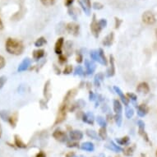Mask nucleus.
<instances>
[{
	"label": "nucleus",
	"mask_w": 157,
	"mask_h": 157,
	"mask_svg": "<svg viewBox=\"0 0 157 157\" xmlns=\"http://www.w3.org/2000/svg\"><path fill=\"white\" fill-rule=\"evenodd\" d=\"M5 48L8 54L13 55H20L24 51V45L22 42L13 38H8L7 40Z\"/></svg>",
	"instance_id": "nucleus-1"
},
{
	"label": "nucleus",
	"mask_w": 157,
	"mask_h": 157,
	"mask_svg": "<svg viewBox=\"0 0 157 157\" xmlns=\"http://www.w3.org/2000/svg\"><path fill=\"white\" fill-rule=\"evenodd\" d=\"M68 106H69L68 104L66 103V102H63L60 105L59 111H58L56 119H55V122H54V126L57 125V124H61V123L64 121L65 119H66V116H67V110H68Z\"/></svg>",
	"instance_id": "nucleus-2"
},
{
	"label": "nucleus",
	"mask_w": 157,
	"mask_h": 157,
	"mask_svg": "<svg viewBox=\"0 0 157 157\" xmlns=\"http://www.w3.org/2000/svg\"><path fill=\"white\" fill-rule=\"evenodd\" d=\"M101 27L99 25V22L96 20V17L95 15H93L92 21L90 23V31H91V33L95 38H98L99 37V35H100V32L101 31Z\"/></svg>",
	"instance_id": "nucleus-3"
},
{
	"label": "nucleus",
	"mask_w": 157,
	"mask_h": 157,
	"mask_svg": "<svg viewBox=\"0 0 157 157\" xmlns=\"http://www.w3.org/2000/svg\"><path fill=\"white\" fill-rule=\"evenodd\" d=\"M142 21L144 22L145 24H147V25H153V24L155 23V21H156V19H155V17L151 12H150V11H147V12H145L143 14H142Z\"/></svg>",
	"instance_id": "nucleus-4"
},
{
	"label": "nucleus",
	"mask_w": 157,
	"mask_h": 157,
	"mask_svg": "<svg viewBox=\"0 0 157 157\" xmlns=\"http://www.w3.org/2000/svg\"><path fill=\"white\" fill-rule=\"evenodd\" d=\"M66 30L67 32L70 34H72V36H77L79 34V31H80V26L79 25L75 22H70L66 26Z\"/></svg>",
	"instance_id": "nucleus-5"
},
{
	"label": "nucleus",
	"mask_w": 157,
	"mask_h": 157,
	"mask_svg": "<svg viewBox=\"0 0 157 157\" xmlns=\"http://www.w3.org/2000/svg\"><path fill=\"white\" fill-rule=\"evenodd\" d=\"M53 136L54 138L57 141H59V142H67V134L65 133L64 132L60 130V129H57L53 132Z\"/></svg>",
	"instance_id": "nucleus-6"
},
{
	"label": "nucleus",
	"mask_w": 157,
	"mask_h": 157,
	"mask_svg": "<svg viewBox=\"0 0 157 157\" xmlns=\"http://www.w3.org/2000/svg\"><path fill=\"white\" fill-rule=\"evenodd\" d=\"M85 67H86V72L88 75H91L93 72H95V68H96V66H95V63L93 62L92 60L86 59Z\"/></svg>",
	"instance_id": "nucleus-7"
},
{
	"label": "nucleus",
	"mask_w": 157,
	"mask_h": 157,
	"mask_svg": "<svg viewBox=\"0 0 157 157\" xmlns=\"http://www.w3.org/2000/svg\"><path fill=\"white\" fill-rule=\"evenodd\" d=\"M31 64V59H29V58H26V59H24L22 60V62L19 64L17 67V72H24V71H26L30 67Z\"/></svg>",
	"instance_id": "nucleus-8"
},
{
	"label": "nucleus",
	"mask_w": 157,
	"mask_h": 157,
	"mask_svg": "<svg viewBox=\"0 0 157 157\" xmlns=\"http://www.w3.org/2000/svg\"><path fill=\"white\" fill-rule=\"evenodd\" d=\"M109 67L107 72H106V77H111L115 74V66H114V59L113 55L109 56Z\"/></svg>",
	"instance_id": "nucleus-9"
},
{
	"label": "nucleus",
	"mask_w": 157,
	"mask_h": 157,
	"mask_svg": "<svg viewBox=\"0 0 157 157\" xmlns=\"http://www.w3.org/2000/svg\"><path fill=\"white\" fill-rule=\"evenodd\" d=\"M113 90H115V92L119 95V98L121 99L122 102L126 106L128 105L129 104V99L128 97H127V95H124V93L121 90V89L119 87H118V86H113Z\"/></svg>",
	"instance_id": "nucleus-10"
},
{
	"label": "nucleus",
	"mask_w": 157,
	"mask_h": 157,
	"mask_svg": "<svg viewBox=\"0 0 157 157\" xmlns=\"http://www.w3.org/2000/svg\"><path fill=\"white\" fill-rule=\"evenodd\" d=\"M63 44H64V39L63 37H60V38L58 39V40L55 43V45H54V52L56 54H62L63 52Z\"/></svg>",
	"instance_id": "nucleus-11"
},
{
	"label": "nucleus",
	"mask_w": 157,
	"mask_h": 157,
	"mask_svg": "<svg viewBox=\"0 0 157 157\" xmlns=\"http://www.w3.org/2000/svg\"><path fill=\"white\" fill-rule=\"evenodd\" d=\"M69 137L72 141H79L83 137V133L79 130H72L69 132Z\"/></svg>",
	"instance_id": "nucleus-12"
},
{
	"label": "nucleus",
	"mask_w": 157,
	"mask_h": 157,
	"mask_svg": "<svg viewBox=\"0 0 157 157\" xmlns=\"http://www.w3.org/2000/svg\"><path fill=\"white\" fill-rule=\"evenodd\" d=\"M137 125L139 128V134L143 137V139H145L147 142H149L148 139V136H147V132H145V123L142 120H139L137 122Z\"/></svg>",
	"instance_id": "nucleus-13"
},
{
	"label": "nucleus",
	"mask_w": 157,
	"mask_h": 157,
	"mask_svg": "<svg viewBox=\"0 0 157 157\" xmlns=\"http://www.w3.org/2000/svg\"><path fill=\"white\" fill-rule=\"evenodd\" d=\"M82 121L88 124H91V125H93L94 121H95V116H94V114H93L91 112H87V113H86L83 114Z\"/></svg>",
	"instance_id": "nucleus-14"
},
{
	"label": "nucleus",
	"mask_w": 157,
	"mask_h": 157,
	"mask_svg": "<svg viewBox=\"0 0 157 157\" xmlns=\"http://www.w3.org/2000/svg\"><path fill=\"white\" fill-rule=\"evenodd\" d=\"M136 91L141 93V94H147L150 91V87L147 82L140 83L139 85L136 87Z\"/></svg>",
	"instance_id": "nucleus-15"
},
{
	"label": "nucleus",
	"mask_w": 157,
	"mask_h": 157,
	"mask_svg": "<svg viewBox=\"0 0 157 157\" xmlns=\"http://www.w3.org/2000/svg\"><path fill=\"white\" fill-rule=\"evenodd\" d=\"M113 39H114L113 32H110V33L109 34L108 36H106L105 37L103 42H102V44H103V45H105V46L109 47L111 44H113Z\"/></svg>",
	"instance_id": "nucleus-16"
},
{
	"label": "nucleus",
	"mask_w": 157,
	"mask_h": 157,
	"mask_svg": "<svg viewBox=\"0 0 157 157\" xmlns=\"http://www.w3.org/2000/svg\"><path fill=\"white\" fill-rule=\"evenodd\" d=\"M105 147L106 148H108L109 150H110L112 151H114V152H120L123 151L121 147L118 146L117 144H115L113 142H108L107 144L105 145Z\"/></svg>",
	"instance_id": "nucleus-17"
},
{
	"label": "nucleus",
	"mask_w": 157,
	"mask_h": 157,
	"mask_svg": "<svg viewBox=\"0 0 157 157\" xmlns=\"http://www.w3.org/2000/svg\"><path fill=\"white\" fill-rule=\"evenodd\" d=\"M148 111H149V108L147 107V105H143L142 104V105L138 106V108H137V114L140 117H144V116L147 115Z\"/></svg>",
	"instance_id": "nucleus-18"
},
{
	"label": "nucleus",
	"mask_w": 157,
	"mask_h": 157,
	"mask_svg": "<svg viewBox=\"0 0 157 157\" xmlns=\"http://www.w3.org/2000/svg\"><path fill=\"white\" fill-rule=\"evenodd\" d=\"M77 94V90L76 89H72V90H68V92L66 94L64 97V100H63V102H66V103L69 104L70 101H72V99L75 97V95Z\"/></svg>",
	"instance_id": "nucleus-19"
},
{
	"label": "nucleus",
	"mask_w": 157,
	"mask_h": 157,
	"mask_svg": "<svg viewBox=\"0 0 157 157\" xmlns=\"http://www.w3.org/2000/svg\"><path fill=\"white\" fill-rule=\"evenodd\" d=\"M14 142L15 145L18 148H21V149H26L27 146L26 143H24V142L21 140V138L18 135H15L14 136Z\"/></svg>",
	"instance_id": "nucleus-20"
},
{
	"label": "nucleus",
	"mask_w": 157,
	"mask_h": 157,
	"mask_svg": "<svg viewBox=\"0 0 157 157\" xmlns=\"http://www.w3.org/2000/svg\"><path fill=\"white\" fill-rule=\"evenodd\" d=\"M81 149L84 150L86 151H93L95 150V146L92 142H83L82 144L81 145Z\"/></svg>",
	"instance_id": "nucleus-21"
},
{
	"label": "nucleus",
	"mask_w": 157,
	"mask_h": 157,
	"mask_svg": "<svg viewBox=\"0 0 157 157\" xmlns=\"http://www.w3.org/2000/svg\"><path fill=\"white\" fill-rule=\"evenodd\" d=\"M90 56L91 58V59L102 64V60H101V55H100V53H99L98 50H91L90 53Z\"/></svg>",
	"instance_id": "nucleus-22"
},
{
	"label": "nucleus",
	"mask_w": 157,
	"mask_h": 157,
	"mask_svg": "<svg viewBox=\"0 0 157 157\" xmlns=\"http://www.w3.org/2000/svg\"><path fill=\"white\" fill-rule=\"evenodd\" d=\"M113 111L115 112V113H122L123 106H122V104L120 103L119 100L113 101Z\"/></svg>",
	"instance_id": "nucleus-23"
},
{
	"label": "nucleus",
	"mask_w": 157,
	"mask_h": 157,
	"mask_svg": "<svg viewBox=\"0 0 157 157\" xmlns=\"http://www.w3.org/2000/svg\"><path fill=\"white\" fill-rule=\"evenodd\" d=\"M44 56V49H37L33 51V58L36 61H38L40 59H42Z\"/></svg>",
	"instance_id": "nucleus-24"
},
{
	"label": "nucleus",
	"mask_w": 157,
	"mask_h": 157,
	"mask_svg": "<svg viewBox=\"0 0 157 157\" xmlns=\"http://www.w3.org/2000/svg\"><path fill=\"white\" fill-rule=\"evenodd\" d=\"M67 13H68V15H69L73 20H75V21L77 20V15H78V11H77V8L71 6V7H69L68 9H67Z\"/></svg>",
	"instance_id": "nucleus-25"
},
{
	"label": "nucleus",
	"mask_w": 157,
	"mask_h": 157,
	"mask_svg": "<svg viewBox=\"0 0 157 157\" xmlns=\"http://www.w3.org/2000/svg\"><path fill=\"white\" fill-rule=\"evenodd\" d=\"M104 79V75L103 73H98L95 76V78H94V84L96 87H100V85H101V82L103 81Z\"/></svg>",
	"instance_id": "nucleus-26"
},
{
	"label": "nucleus",
	"mask_w": 157,
	"mask_h": 157,
	"mask_svg": "<svg viewBox=\"0 0 157 157\" xmlns=\"http://www.w3.org/2000/svg\"><path fill=\"white\" fill-rule=\"evenodd\" d=\"M116 142L119 145H121V146H127V145L129 144V142H130V139L128 136H123V137H120V138H117L116 139Z\"/></svg>",
	"instance_id": "nucleus-27"
},
{
	"label": "nucleus",
	"mask_w": 157,
	"mask_h": 157,
	"mask_svg": "<svg viewBox=\"0 0 157 157\" xmlns=\"http://www.w3.org/2000/svg\"><path fill=\"white\" fill-rule=\"evenodd\" d=\"M8 123L11 124V126L15 128L16 124L17 123V113H15L12 114V115H10L9 119H8Z\"/></svg>",
	"instance_id": "nucleus-28"
},
{
	"label": "nucleus",
	"mask_w": 157,
	"mask_h": 157,
	"mask_svg": "<svg viewBox=\"0 0 157 157\" xmlns=\"http://www.w3.org/2000/svg\"><path fill=\"white\" fill-rule=\"evenodd\" d=\"M46 43H47L46 39L44 38V37H40V38L37 39V40H36V41L35 42V46L38 47L39 48V47H41L43 46V45H44Z\"/></svg>",
	"instance_id": "nucleus-29"
},
{
	"label": "nucleus",
	"mask_w": 157,
	"mask_h": 157,
	"mask_svg": "<svg viewBox=\"0 0 157 157\" xmlns=\"http://www.w3.org/2000/svg\"><path fill=\"white\" fill-rule=\"evenodd\" d=\"M86 135H87L88 136L91 137V138H93V139H99V138H98L97 132L95 131H94V130H91V129H87V130H86Z\"/></svg>",
	"instance_id": "nucleus-30"
},
{
	"label": "nucleus",
	"mask_w": 157,
	"mask_h": 157,
	"mask_svg": "<svg viewBox=\"0 0 157 157\" xmlns=\"http://www.w3.org/2000/svg\"><path fill=\"white\" fill-rule=\"evenodd\" d=\"M99 136L101 137L102 140L107 139V131H106V128H101L100 131H99Z\"/></svg>",
	"instance_id": "nucleus-31"
},
{
	"label": "nucleus",
	"mask_w": 157,
	"mask_h": 157,
	"mask_svg": "<svg viewBox=\"0 0 157 157\" xmlns=\"http://www.w3.org/2000/svg\"><path fill=\"white\" fill-rule=\"evenodd\" d=\"M134 114V110L133 109L131 108V107H128V106H127L126 109H125V115L128 119H131L132 117L133 116Z\"/></svg>",
	"instance_id": "nucleus-32"
},
{
	"label": "nucleus",
	"mask_w": 157,
	"mask_h": 157,
	"mask_svg": "<svg viewBox=\"0 0 157 157\" xmlns=\"http://www.w3.org/2000/svg\"><path fill=\"white\" fill-rule=\"evenodd\" d=\"M0 117H1V119H3V121L8 122V119H9L10 114L8 113V111L2 110V111H0Z\"/></svg>",
	"instance_id": "nucleus-33"
},
{
	"label": "nucleus",
	"mask_w": 157,
	"mask_h": 157,
	"mask_svg": "<svg viewBox=\"0 0 157 157\" xmlns=\"http://www.w3.org/2000/svg\"><path fill=\"white\" fill-rule=\"evenodd\" d=\"M134 150H135V146H132V147H128V148L124 151V153L127 156H131L133 154Z\"/></svg>",
	"instance_id": "nucleus-34"
},
{
	"label": "nucleus",
	"mask_w": 157,
	"mask_h": 157,
	"mask_svg": "<svg viewBox=\"0 0 157 157\" xmlns=\"http://www.w3.org/2000/svg\"><path fill=\"white\" fill-rule=\"evenodd\" d=\"M49 83H50V82L49 81H48L46 83H45V85H44V95L45 96V97L48 98V100H49V98L50 97V92H49Z\"/></svg>",
	"instance_id": "nucleus-35"
},
{
	"label": "nucleus",
	"mask_w": 157,
	"mask_h": 157,
	"mask_svg": "<svg viewBox=\"0 0 157 157\" xmlns=\"http://www.w3.org/2000/svg\"><path fill=\"white\" fill-rule=\"evenodd\" d=\"M96 122H97V124L101 127V128H106V121L105 120L103 117H101V116H98L97 118H96Z\"/></svg>",
	"instance_id": "nucleus-36"
},
{
	"label": "nucleus",
	"mask_w": 157,
	"mask_h": 157,
	"mask_svg": "<svg viewBox=\"0 0 157 157\" xmlns=\"http://www.w3.org/2000/svg\"><path fill=\"white\" fill-rule=\"evenodd\" d=\"M114 121H115L116 124L119 127L122 125V122H123V119H122V113H115L114 115Z\"/></svg>",
	"instance_id": "nucleus-37"
},
{
	"label": "nucleus",
	"mask_w": 157,
	"mask_h": 157,
	"mask_svg": "<svg viewBox=\"0 0 157 157\" xmlns=\"http://www.w3.org/2000/svg\"><path fill=\"white\" fill-rule=\"evenodd\" d=\"M84 70H83L82 67V66H77L76 68H75L74 70V75H76V76H82V75H84Z\"/></svg>",
	"instance_id": "nucleus-38"
},
{
	"label": "nucleus",
	"mask_w": 157,
	"mask_h": 157,
	"mask_svg": "<svg viewBox=\"0 0 157 157\" xmlns=\"http://www.w3.org/2000/svg\"><path fill=\"white\" fill-rule=\"evenodd\" d=\"M72 65H66L64 67V69H63V74L65 75H68L70 73H72Z\"/></svg>",
	"instance_id": "nucleus-39"
},
{
	"label": "nucleus",
	"mask_w": 157,
	"mask_h": 157,
	"mask_svg": "<svg viewBox=\"0 0 157 157\" xmlns=\"http://www.w3.org/2000/svg\"><path fill=\"white\" fill-rule=\"evenodd\" d=\"M78 4L81 6V8H82V10L85 12V13L86 14V15H87V16L90 15V10H89V9H88V8H86V6L84 5L82 3V1H81V0H78Z\"/></svg>",
	"instance_id": "nucleus-40"
},
{
	"label": "nucleus",
	"mask_w": 157,
	"mask_h": 157,
	"mask_svg": "<svg viewBox=\"0 0 157 157\" xmlns=\"http://www.w3.org/2000/svg\"><path fill=\"white\" fill-rule=\"evenodd\" d=\"M54 2H55V0H40V3L44 6H47V7L53 5Z\"/></svg>",
	"instance_id": "nucleus-41"
},
{
	"label": "nucleus",
	"mask_w": 157,
	"mask_h": 157,
	"mask_svg": "<svg viewBox=\"0 0 157 157\" xmlns=\"http://www.w3.org/2000/svg\"><path fill=\"white\" fill-rule=\"evenodd\" d=\"M92 8L95 10H101L102 8H104V5L102 3H98V2H95V3H93Z\"/></svg>",
	"instance_id": "nucleus-42"
},
{
	"label": "nucleus",
	"mask_w": 157,
	"mask_h": 157,
	"mask_svg": "<svg viewBox=\"0 0 157 157\" xmlns=\"http://www.w3.org/2000/svg\"><path fill=\"white\" fill-rule=\"evenodd\" d=\"M98 22H99V25H100V26L101 27V29L105 28L106 26H107V24H108L107 20H106V19H104V18L101 19L100 21H98Z\"/></svg>",
	"instance_id": "nucleus-43"
},
{
	"label": "nucleus",
	"mask_w": 157,
	"mask_h": 157,
	"mask_svg": "<svg viewBox=\"0 0 157 157\" xmlns=\"http://www.w3.org/2000/svg\"><path fill=\"white\" fill-rule=\"evenodd\" d=\"M68 44H69V41L66 43V47H65V50L67 52V55H70L72 50V44H71V45H68Z\"/></svg>",
	"instance_id": "nucleus-44"
},
{
	"label": "nucleus",
	"mask_w": 157,
	"mask_h": 157,
	"mask_svg": "<svg viewBox=\"0 0 157 157\" xmlns=\"http://www.w3.org/2000/svg\"><path fill=\"white\" fill-rule=\"evenodd\" d=\"M67 147H69V148H73V147H79V144L77 143L76 141L74 142H67Z\"/></svg>",
	"instance_id": "nucleus-45"
},
{
	"label": "nucleus",
	"mask_w": 157,
	"mask_h": 157,
	"mask_svg": "<svg viewBox=\"0 0 157 157\" xmlns=\"http://www.w3.org/2000/svg\"><path fill=\"white\" fill-rule=\"evenodd\" d=\"M6 82H7V77L5 76L0 77V89H2L3 87V86L5 85Z\"/></svg>",
	"instance_id": "nucleus-46"
},
{
	"label": "nucleus",
	"mask_w": 157,
	"mask_h": 157,
	"mask_svg": "<svg viewBox=\"0 0 157 157\" xmlns=\"http://www.w3.org/2000/svg\"><path fill=\"white\" fill-rule=\"evenodd\" d=\"M59 61L61 64H63L65 63H67V56H65L63 54H60L59 58Z\"/></svg>",
	"instance_id": "nucleus-47"
},
{
	"label": "nucleus",
	"mask_w": 157,
	"mask_h": 157,
	"mask_svg": "<svg viewBox=\"0 0 157 157\" xmlns=\"http://www.w3.org/2000/svg\"><path fill=\"white\" fill-rule=\"evenodd\" d=\"M82 1V3L84 4V5L86 7V8L90 10V8H91V4H90V0H81Z\"/></svg>",
	"instance_id": "nucleus-48"
},
{
	"label": "nucleus",
	"mask_w": 157,
	"mask_h": 157,
	"mask_svg": "<svg viewBox=\"0 0 157 157\" xmlns=\"http://www.w3.org/2000/svg\"><path fill=\"white\" fill-rule=\"evenodd\" d=\"M6 64V62H5V59H4V58H3L2 55H0V70L3 69L4 66Z\"/></svg>",
	"instance_id": "nucleus-49"
},
{
	"label": "nucleus",
	"mask_w": 157,
	"mask_h": 157,
	"mask_svg": "<svg viewBox=\"0 0 157 157\" xmlns=\"http://www.w3.org/2000/svg\"><path fill=\"white\" fill-rule=\"evenodd\" d=\"M127 97L128 98L129 100L131 99L132 101H136V95H135V94H133V93H128V94H127Z\"/></svg>",
	"instance_id": "nucleus-50"
},
{
	"label": "nucleus",
	"mask_w": 157,
	"mask_h": 157,
	"mask_svg": "<svg viewBox=\"0 0 157 157\" xmlns=\"http://www.w3.org/2000/svg\"><path fill=\"white\" fill-rule=\"evenodd\" d=\"M96 98H97V95L94 94V92H92V91H90V94H89V99H90V101H96Z\"/></svg>",
	"instance_id": "nucleus-51"
},
{
	"label": "nucleus",
	"mask_w": 157,
	"mask_h": 157,
	"mask_svg": "<svg viewBox=\"0 0 157 157\" xmlns=\"http://www.w3.org/2000/svg\"><path fill=\"white\" fill-rule=\"evenodd\" d=\"M73 2H74V0H64V5L67 8H69L72 6Z\"/></svg>",
	"instance_id": "nucleus-52"
},
{
	"label": "nucleus",
	"mask_w": 157,
	"mask_h": 157,
	"mask_svg": "<svg viewBox=\"0 0 157 157\" xmlns=\"http://www.w3.org/2000/svg\"><path fill=\"white\" fill-rule=\"evenodd\" d=\"M83 58H82V55L81 54H77V58H76V61H77L78 63H81L83 61Z\"/></svg>",
	"instance_id": "nucleus-53"
},
{
	"label": "nucleus",
	"mask_w": 157,
	"mask_h": 157,
	"mask_svg": "<svg viewBox=\"0 0 157 157\" xmlns=\"http://www.w3.org/2000/svg\"><path fill=\"white\" fill-rule=\"evenodd\" d=\"M122 23V21L118 17H115V28L118 29L120 26V24Z\"/></svg>",
	"instance_id": "nucleus-54"
},
{
	"label": "nucleus",
	"mask_w": 157,
	"mask_h": 157,
	"mask_svg": "<svg viewBox=\"0 0 157 157\" xmlns=\"http://www.w3.org/2000/svg\"><path fill=\"white\" fill-rule=\"evenodd\" d=\"M36 157H46V155H45V154H44V152L40 151V152H39L38 154L36 155Z\"/></svg>",
	"instance_id": "nucleus-55"
},
{
	"label": "nucleus",
	"mask_w": 157,
	"mask_h": 157,
	"mask_svg": "<svg viewBox=\"0 0 157 157\" xmlns=\"http://www.w3.org/2000/svg\"><path fill=\"white\" fill-rule=\"evenodd\" d=\"M76 155H75L74 152H68L67 155H66V157H74Z\"/></svg>",
	"instance_id": "nucleus-56"
},
{
	"label": "nucleus",
	"mask_w": 157,
	"mask_h": 157,
	"mask_svg": "<svg viewBox=\"0 0 157 157\" xmlns=\"http://www.w3.org/2000/svg\"><path fill=\"white\" fill-rule=\"evenodd\" d=\"M3 21H2V20H1V18H0V31L1 30H3Z\"/></svg>",
	"instance_id": "nucleus-57"
},
{
	"label": "nucleus",
	"mask_w": 157,
	"mask_h": 157,
	"mask_svg": "<svg viewBox=\"0 0 157 157\" xmlns=\"http://www.w3.org/2000/svg\"><path fill=\"white\" fill-rule=\"evenodd\" d=\"M2 134H3V129H2V127L0 126V138L2 137Z\"/></svg>",
	"instance_id": "nucleus-58"
},
{
	"label": "nucleus",
	"mask_w": 157,
	"mask_h": 157,
	"mask_svg": "<svg viewBox=\"0 0 157 157\" xmlns=\"http://www.w3.org/2000/svg\"><path fill=\"white\" fill-rule=\"evenodd\" d=\"M74 157H86V156H85V155H75Z\"/></svg>",
	"instance_id": "nucleus-59"
},
{
	"label": "nucleus",
	"mask_w": 157,
	"mask_h": 157,
	"mask_svg": "<svg viewBox=\"0 0 157 157\" xmlns=\"http://www.w3.org/2000/svg\"><path fill=\"white\" fill-rule=\"evenodd\" d=\"M156 157H157V151H156Z\"/></svg>",
	"instance_id": "nucleus-60"
}]
</instances>
